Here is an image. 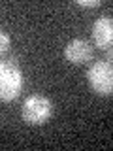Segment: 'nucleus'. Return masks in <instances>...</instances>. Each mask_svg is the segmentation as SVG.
<instances>
[{"instance_id":"obj_1","label":"nucleus","mask_w":113,"mask_h":151,"mask_svg":"<svg viewBox=\"0 0 113 151\" xmlns=\"http://www.w3.org/2000/svg\"><path fill=\"white\" fill-rule=\"evenodd\" d=\"M23 91V70L15 59L0 60V100L13 102Z\"/></svg>"},{"instance_id":"obj_2","label":"nucleus","mask_w":113,"mask_h":151,"mask_svg":"<svg viewBox=\"0 0 113 151\" xmlns=\"http://www.w3.org/2000/svg\"><path fill=\"white\" fill-rule=\"evenodd\" d=\"M51 113H53V104H51V100L45 94H40V93H34L30 96H26L21 106L23 121L32 127L47 123L51 119Z\"/></svg>"},{"instance_id":"obj_3","label":"nucleus","mask_w":113,"mask_h":151,"mask_svg":"<svg viewBox=\"0 0 113 151\" xmlns=\"http://www.w3.org/2000/svg\"><path fill=\"white\" fill-rule=\"evenodd\" d=\"M89 87L100 96H109L113 91V66L109 60H96L87 70Z\"/></svg>"},{"instance_id":"obj_4","label":"nucleus","mask_w":113,"mask_h":151,"mask_svg":"<svg viewBox=\"0 0 113 151\" xmlns=\"http://www.w3.org/2000/svg\"><path fill=\"white\" fill-rule=\"evenodd\" d=\"M92 57V45L89 40L83 38H74L64 47V59L70 64H85Z\"/></svg>"},{"instance_id":"obj_5","label":"nucleus","mask_w":113,"mask_h":151,"mask_svg":"<svg viewBox=\"0 0 113 151\" xmlns=\"http://www.w3.org/2000/svg\"><path fill=\"white\" fill-rule=\"evenodd\" d=\"M113 42V21L111 17H100L92 25V44L98 49H109Z\"/></svg>"},{"instance_id":"obj_6","label":"nucleus","mask_w":113,"mask_h":151,"mask_svg":"<svg viewBox=\"0 0 113 151\" xmlns=\"http://www.w3.org/2000/svg\"><path fill=\"white\" fill-rule=\"evenodd\" d=\"M9 45H11V40H9V36H8L4 30H0V57L6 55L8 51H9Z\"/></svg>"},{"instance_id":"obj_7","label":"nucleus","mask_w":113,"mask_h":151,"mask_svg":"<svg viewBox=\"0 0 113 151\" xmlns=\"http://www.w3.org/2000/svg\"><path fill=\"white\" fill-rule=\"evenodd\" d=\"M75 4H77V6H81V8H98L102 2H100V0H91V2H85V0H77Z\"/></svg>"}]
</instances>
